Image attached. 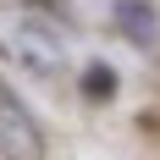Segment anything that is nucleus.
Wrapping results in <instances>:
<instances>
[{"label": "nucleus", "instance_id": "f257e3e1", "mask_svg": "<svg viewBox=\"0 0 160 160\" xmlns=\"http://www.w3.org/2000/svg\"><path fill=\"white\" fill-rule=\"evenodd\" d=\"M0 155L6 160H44V127L33 122V111L0 83Z\"/></svg>", "mask_w": 160, "mask_h": 160}, {"label": "nucleus", "instance_id": "f03ea898", "mask_svg": "<svg viewBox=\"0 0 160 160\" xmlns=\"http://www.w3.org/2000/svg\"><path fill=\"white\" fill-rule=\"evenodd\" d=\"M11 55L28 72H39V78H50V72H61V61H66V39L55 28H44V22H17V33H11Z\"/></svg>", "mask_w": 160, "mask_h": 160}, {"label": "nucleus", "instance_id": "7ed1b4c3", "mask_svg": "<svg viewBox=\"0 0 160 160\" xmlns=\"http://www.w3.org/2000/svg\"><path fill=\"white\" fill-rule=\"evenodd\" d=\"M116 28L127 33L132 44H155L160 39V17H155L149 0H122V6H116Z\"/></svg>", "mask_w": 160, "mask_h": 160}, {"label": "nucleus", "instance_id": "20e7f679", "mask_svg": "<svg viewBox=\"0 0 160 160\" xmlns=\"http://www.w3.org/2000/svg\"><path fill=\"white\" fill-rule=\"evenodd\" d=\"M83 94H88V99H116V66L88 61V66H83Z\"/></svg>", "mask_w": 160, "mask_h": 160}]
</instances>
